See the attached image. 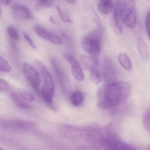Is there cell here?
I'll return each mask as SVG.
<instances>
[{
    "label": "cell",
    "mask_w": 150,
    "mask_h": 150,
    "mask_svg": "<svg viewBox=\"0 0 150 150\" xmlns=\"http://www.w3.org/2000/svg\"><path fill=\"white\" fill-rule=\"evenodd\" d=\"M131 87L129 83L122 81L105 82L97 93V106L107 109L123 103L129 97Z\"/></svg>",
    "instance_id": "cell-1"
},
{
    "label": "cell",
    "mask_w": 150,
    "mask_h": 150,
    "mask_svg": "<svg viewBox=\"0 0 150 150\" xmlns=\"http://www.w3.org/2000/svg\"><path fill=\"white\" fill-rule=\"evenodd\" d=\"M58 130L62 135L73 141H81L85 145H93L102 149L105 133L99 128L63 124L58 126Z\"/></svg>",
    "instance_id": "cell-2"
},
{
    "label": "cell",
    "mask_w": 150,
    "mask_h": 150,
    "mask_svg": "<svg viewBox=\"0 0 150 150\" xmlns=\"http://www.w3.org/2000/svg\"><path fill=\"white\" fill-rule=\"evenodd\" d=\"M37 65L39 68L43 80V86L41 90V96L51 110L56 111V107L53 103L55 93L53 80L46 68L41 62H38Z\"/></svg>",
    "instance_id": "cell-3"
},
{
    "label": "cell",
    "mask_w": 150,
    "mask_h": 150,
    "mask_svg": "<svg viewBox=\"0 0 150 150\" xmlns=\"http://www.w3.org/2000/svg\"><path fill=\"white\" fill-rule=\"evenodd\" d=\"M115 7L122 23L128 28H134L136 24V12L134 0H118Z\"/></svg>",
    "instance_id": "cell-4"
},
{
    "label": "cell",
    "mask_w": 150,
    "mask_h": 150,
    "mask_svg": "<svg viewBox=\"0 0 150 150\" xmlns=\"http://www.w3.org/2000/svg\"><path fill=\"white\" fill-rule=\"evenodd\" d=\"M112 126L110 125L106 129L102 143L103 150H137L134 146L122 141Z\"/></svg>",
    "instance_id": "cell-5"
},
{
    "label": "cell",
    "mask_w": 150,
    "mask_h": 150,
    "mask_svg": "<svg viewBox=\"0 0 150 150\" xmlns=\"http://www.w3.org/2000/svg\"><path fill=\"white\" fill-rule=\"evenodd\" d=\"M103 36V30L100 27L87 34L82 40V47L84 51L92 56H98Z\"/></svg>",
    "instance_id": "cell-6"
},
{
    "label": "cell",
    "mask_w": 150,
    "mask_h": 150,
    "mask_svg": "<svg viewBox=\"0 0 150 150\" xmlns=\"http://www.w3.org/2000/svg\"><path fill=\"white\" fill-rule=\"evenodd\" d=\"M35 126L34 122L25 120L12 119L1 120V128L11 131H26L33 128Z\"/></svg>",
    "instance_id": "cell-7"
},
{
    "label": "cell",
    "mask_w": 150,
    "mask_h": 150,
    "mask_svg": "<svg viewBox=\"0 0 150 150\" xmlns=\"http://www.w3.org/2000/svg\"><path fill=\"white\" fill-rule=\"evenodd\" d=\"M23 70L31 86L41 96V90H40V86L41 80L38 70L33 66L27 63L23 65Z\"/></svg>",
    "instance_id": "cell-8"
},
{
    "label": "cell",
    "mask_w": 150,
    "mask_h": 150,
    "mask_svg": "<svg viewBox=\"0 0 150 150\" xmlns=\"http://www.w3.org/2000/svg\"><path fill=\"white\" fill-rule=\"evenodd\" d=\"M50 63L61 89L63 91L67 92L68 87V82L62 66L59 61L54 58L51 59Z\"/></svg>",
    "instance_id": "cell-9"
},
{
    "label": "cell",
    "mask_w": 150,
    "mask_h": 150,
    "mask_svg": "<svg viewBox=\"0 0 150 150\" xmlns=\"http://www.w3.org/2000/svg\"><path fill=\"white\" fill-rule=\"evenodd\" d=\"M34 30L38 36L53 44L56 45L62 44V40L59 36L41 26L36 25L34 27Z\"/></svg>",
    "instance_id": "cell-10"
},
{
    "label": "cell",
    "mask_w": 150,
    "mask_h": 150,
    "mask_svg": "<svg viewBox=\"0 0 150 150\" xmlns=\"http://www.w3.org/2000/svg\"><path fill=\"white\" fill-rule=\"evenodd\" d=\"M64 57L71 66V71L73 76L77 81H82L84 79V74L80 64L76 59L71 54H65Z\"/></svg>",
    "instance_id": "cell-11"
},
{
    "label": "cell",
    "mask_w": 150,
    "mask_h": 150,
    "mask_svg": "<svg viewBox=\"0 0 150 150\" xmlns=\"http://www.w3.org/2000/svg\"><path fill=\"white\" fill-rule=\"evenodd\" d=\"M102 74L103 78L105 82L114 81V79L115 77V69L112 62L108 59H105Z\"/></svg>",
    "instance_id": "cell-12"
},
{
    "label": "cell",
    "mask_w": 150,
    "mask_h": 150,
    "mask_svg": "<svg viewBox=\"0 0 150 150\" xmlns=\"http://www.w3.org/2000/svg\"><path fill=\"white\" fill-rule=\"evenodd\" d=\"M120 20V19L119 17L118 11L116 7H115L112 16L110 19V23L112 30L117 35H120L123 32V28Z\"/></svg>",
    "instance_id": "cell-13"
},
{
    "label": "cell",
    "mask_w": 150,
    "mask_h": 150,
    "mask_svg": "<svg viewBox=\"0 0 150 150\" xmlns=\"http://www.w3.org/2000/svg\"><path fill=\"white\" fill-rule=\"evenodd\" d=\"M11 97L18 107L24 110H31L32 109V106L21 97L17 92H11Z\"/></svg>",
    "instance_id": "cell-14"
},
{
    "label": "cell",
    "mask_w": 150,
    "mask_h": 150,
    "mask_svg": "<svg viewBox=\"0 0 150 150\" xmlns=\"http://www.w3.org/2000/svg\"><path fill=\"white\" fill-rule=\"evenodd\" d=\"M12 9L16 15L23 19L31 20L32 18L30 11L24 6L14 4L12 6Z\"/></svg>",
    "instance_id": "cell-15"
},
{
    "label": "cell",
    "mask_w": 150,
    "mask_h": 150,
    "mask_svg": "<svg viewBox=\"0 0 150 150\" xmlns=\"http://www.w3.org/2000/svg\"><path fill=\"white\" fill-rule=\"evenodd\" d=\"M81 59L84 66L90 70L99 67L100 61L98 56L82 55Z\"/></svg>",
    "instance_id": "cell-16"
},
{
    "label": "cell",
    "mask_w": 150,
    "mask_h": 150,
    "mask_svg": "<svg viewBox=\"0 0 150 150\" xmlns=\"http://www.w3.org/2000/svg\"><path fill=\"white\" fill-rule=\"evenodd\" d=\"M70 100L71 104L74 106H80L83 104L84 100L83 93L79 90L75 91L70 95Z\"/></svg>",
    "instance_id": "cell-17"
},
{
    "label": "cell",
    "mask_w": 150,
    "mask_h": 150,
    "mask_svg": "<svg viewBox=\"0 0 150 150\" xmlns=\"http://www.w3.org/2000/svg\"><path fill=\"white\" fill-rule=\"evenodd\" d=\"M138 49L141 58L145 60H147L149 58V50L146 43L141 38L138 39Z\"/></svg>",
    "instance_id": "cell-18"
},
{
    "label": "cell",
    "mask_w": 150,
    "mask_h": 150,
    "mask_svg": "<svg viewBox=\"0 0 150 150\" xmlns=\"http://www.w3.org/2000/svg\"><path fill=\"white\" fill-rule=\"evenodd\" d=\"M119 61L122 67L128 71L132 69V63L129 57L125 53H122L119 56Z\"/></svg>",
    "instance_id": "cell-19"
},
{
    "label": "cell",
    "mask_w": 150,
    "mask_h": 150,
    "mask_svg": "<svg viewBox=\"0 0 150 150\" xmlns=\"http://www.w3.org/2000/svg\"><path fill=\"white\" fill-rule=\"evenodd\" d=\"M114 5L113 2L102 3L99 2L98 4V9L99 11L104 15L107 16L109 15L113 10Z\"/></svg>",
    "instance_id": "cell-20"
},
{
    "label": "cell",
    "mask_w": 150,
    "mask_h": 150,
    "mask_svg": "<svg viewBox=\"0 0 150 150\" xmlns=\"http://www.w3.org/2000/svg\"><path fill=\"white\" fill-rule=\"evenodd\" d=\"M90 76L92 81L96 84H99L102 81L103 74L100 70L99 68H96L90 70Z\"/></svg>",
    "instance_id": "cell-21"
},
{
    "label": "cell",
    "mask_w": 150,
    "mask_h": 150,
    "mask_svg": "<svg viewBox=\"0 0 150 150\" xmlns=\"http://www.w3.org/2000/svg\"><path fill=\"white\" fill-rule=\"evenodd\" d=\"M17 92L18 93V94L21 97H22L27 102H31L34 100V95L29 91L21 89V90H18Z\"/></svg>",
    "instance_id": "cell-22"
},
{
    "label": "cell",
    "mask_w": 150,
    "mask_h": 150,
    "mask_svg": "<svg viewBox=\"0 0 150 150\" xmlns=\"http://www.w3.org/2000/svg\"><path fill=\"white\" fill-rule=\"evenodd\" d=\"M11 70V66L4 58L1 56L0 57V71L4 73H9Z\"/></svg>",
    "instance_id": "cell-23"
},
{
    "label": "cell",
    "mask_w": 150,
    "mask_h": 150,
    "mask_svg": "<svg viewBox=\"0 0 150 150\" xmlns=\"http://www.w3.org/2000/svg\"><path fill=\"white\" fill-rule=\"evenodd\" d=\"M56 8L63 22L67 23H71V19L70 18L68 14L66 12V11H63V10L61 8L60 6L59 5H57L56 6Z\"/></svg>",
    "instance_id": "cell-24"
},
{
    "label": "cell",
    "mask_w": 150,
    "mask_h": 150,
    "mask_svg": "<svg viewBox=\"0 0 150 150\" xmlns=\"http://www.w3.org/2000/svg\"><path fill=\"white\" fill-rule=\"evenodd\" d=\"M143 124L146 130L150 132V106L144 116Z\"/></svg>",
    "instance_id": "cell-25"
},
{
    "label": "cell",
    "mask_w": 150,
    "mask_h": 150,
    "mask_svg": "<svg viewBox=\"0 0 150 150\" xmlns=\"http://www.w3.org/2000/svg\"><path fill=\"white\" fill-rule=\"evenodd\" d=\"M7 32L10 38L13 40H19V36L17 31L13 26H9L7 29Z\"/></svg>",
    "instance_id": "cell-26"
},
{
    "label": "cell",
    "mask_w": 150,
    "mask_h": 150,
    "mask_svg": "<svg viewBox=\"0 0 150 150\" xmlns=\"http://www.w3.org/2000/svg\"><path fill=\"white\" fill-rule=\"evenodd\" d=\"M100 148L90 145H80L77 147L76 150H100Z\"/></svg>",
    "instance_id": "cell-27"
},
{
    "label": "cell",
    "mask_w": 150,
    "mask_h": 150,
    "mask_svg": "<svg viewBox=\"0 0 150 150\" xmlns=\"http://www.w3.org/2000/svg\"><path fill=\"white\" fill-rule=\"evenodd\" d=\"M145 26L147 34L150 40V9L148 11L146 15Z\"/></svg>",
    "instance_id": "cell-28"
},
{
    "label": "cell",
    "mask_w": 150,
    "mask_h": 150,
    "mask_svg": "<svg viewBox=\"0 0 150 150\" xmlns=\"http://www.w3.org/2000/svg\"><path fill=\"white\" fill-rule=\"evenodd\" d=\"M10 89L9 84L5 80L1 78L0 79V91L1 92L6 91Z\"/></svg>",
    "instance_id": "cell-29"
},
{
    "label": "cell",
    "mask_w": 150,
    "mask_h": 150,
    "mask_svg": "<svg viewBox=\"0 0 150 150\" xmlns=\"http://www.w3.org/2000/svg\"><path fill=\"white\" fill-rule=\"evenodd\" d=\"M23 35L24 38L25 39L27 43L31 46V47L33 48V49H36V45H35V44L33 43V41L32 40L31 38V37L26 32L23 33Z\"/></svg>",
    "instance_id": "cell-30"
},
{
    "label": "cell",
    "mask_w": 150,
    "mask_h": 150,
    "mask_svg": "<svg viewBox=\"0 0 150 150\" xmlns=\"http://www.w3.org/2000/svg\"><path fill=\"white\" fill-rule=\"evenodd\" d=\"M41 3L45 7H49L52 6L54 0H40Z\"/></svg>",
    "instance_id": "cell-31"
},
{
    "label": "cell",
    "mask_w": 150,
    "mask_h": 150,
    "mask_svg": "<svg viewBox=\"0 0 150 150\" xmlns=\"http://www.w3.org/2000/svg\"><path fill=\"white\" fill-rule=\"evenodd\" d=\"M1 1L3 4L7 6L9 4L10 0H1Z\"/></svg>",
    "instance_id": "cell-32"
},
{
    "label": "cell",
    "mask_w": 150,
    "mask_h": 150,
    "mask_svg": "<svg viewBox=\"0 0 150 150\" xmlns=\"http://www.w3.org/2000/svg\"><path fill=\"white\" fill-rule=\"evenodd\" d=\"M49 20H50V22L54 24H56V21H55V19L53 17H50V18H49Z\"/></svg>",
    "instance_id": "cell-33"
},
{
    "label": "cell",
    "mask_w": 150,
    "mask_h": 150,
    "mask_svg": "<svg viewBox=\"0 0 150 150\" xmlns=\"http://www.w3.org/2000/svg\"><path fill=\"white\" fill-rule=\"evenodd\" d=\"M99 2L103 3H109L112 2V0H99Z\"/></svg>",
    "instance_id": "cell-34"
},
{
    "label": "cell",
    "mask_w": 150,
    "mask_h": 150,
    "mask_svg": "<svg viewBox=\"0 0 150 150\" xmlns=\"http://www.w3.org/2000/svg\"><path fill=\"white\" fill-rule=\"evenodd\" d=\"M66 2L70 4H74L76 0H65Z\"/></svg>",
    "instance_id": "cell-35"
},
{
    "label": "cell",
    "mask_w": 150,
    "mask_h": 150,
    "mask_svg": "<svg viewBox=\"0 0 150 150\" xmlns=\"http://www.w3.org/2000/svg\"><path fill=\"white\" fill-rule=\"evenodd\" d=\"M145 150H150V144L149 145V147L147 148Z\"/></svg>",
    "instance_id": "cell-36"
},
{
    "label": "cell",
    "mask_w": 150,
    "mask_h": 150,
    "mask_svg": "<svg viewBox=\"0 0 150 150\" xmlns=\"http://www.w3.org/2000/svg\"><path fill=\"white\" fill-rule=\"evenodd\" d=\"M1 150H4L3 149H1Z\"/></svg>",
    "instance_id": "cell-37"
},
{
    "label": "cell",
    "mask_w": 150,
    "mask_h": 150,
    "mask_svg": "<svg viewBox=\"0 0 150 150\" xmlns=\"http://www.w3.org/2000/svg\"><path fill=\"white\" fill-rule=\"evenodd\" d=\"M75 150H76L75 149Z\"/></svg>",
    "instance_id": "cell-38"
}]
</instances>
